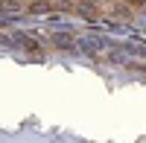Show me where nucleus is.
Masks as SVG:
<instances>
[{
  "mask_svg": "<svg viewBox=\"0 0 146 143\" xmlns=\"http://www.w3.org/2000/svg\"><path fill=\"white\" fill-rule=\"evenodd\" d=\"M53 44L62 47V50H73V47H76V41H73L70 35H64V32H56V35H53Z\"/></svg>",
  "mask_w": 146,
  "mask_h": 143,
  "instance_id": "obj_1",
  "label": "nucleus"
},
{
  "mask_svg": "<svg viewBox=\"0 0 146 143\" xmlns=\"http://www.w3.org/2000/svg\"><path fill=\"white\" fill-rule=\"evenodd\" d=\"M29 12H35V15H38V12H47V3H35Z\"/></svg>",
  "mask_w": 146,
  "mask_h": 143,
  "instance_id": "obj_4",
  "label": "nucleus"
},
{
  "mask_svg": "<svg viewBox=\"0 0 146 143\" xmlns=\"http://www.w3.org/2000/svg\"><path fill=\"white\" fill-rule=\"evenodd\" d=\"M76 12H79L85 21H94V18H96V6H88V3H79V6H76Z\"/></svg>",
  "mask_w": 146,
  "mask_h": 143,
  "instance_id": "obj_3",
  "label": "nucleus"
},
{
  "mask_svg": "<svg viewBox=\"0 0 146 143\" xmlns=\"http://www.w3.org/2000/svg\"><path fill=\"white\" fill-rule=\"evenodd\" d=\"M129 6H146V0H126Z\"/></svg>",
  "mask_w": 146,
  "mask_h": 143,
  "instance_id": "obj_5",
  "label": "nucleus"
},
{
  "mask_svg": "<svg viewBox=\"0 0 146 143\" xmlns=\"http://www.w3.org/2000/svg\"><path fill=\"white\" fill-rule=\"evenodd\" d=\"M18 44H21V47H27L29 53H41V44L35 41L32 35H18Z\"/></svg>",
  "mask_w": 146,
  "mask_h": 143,
  "instance_id": "obj_2",
  "label": "nucleus"
}]
</instances>
